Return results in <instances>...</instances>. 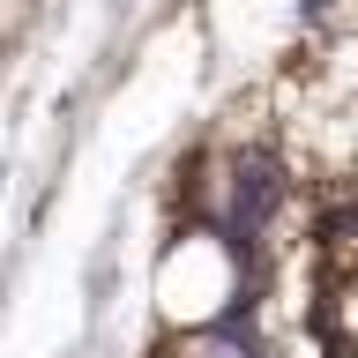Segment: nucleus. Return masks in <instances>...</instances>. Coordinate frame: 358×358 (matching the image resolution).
I'll list each match as a JSON object with an SVG mask.
<instances>
[{
    "instance_id": "obj_1",
    "label": "nucleus",
    "mask_w": 358,
    "mask_h": 358,
    "mask_svg": "<svg viewBox=\"0 0 358 358\" xmlns=\"http://www.w3.org/2000/svg\"><path fill=\"white\" fill-rule=\"evenodd\" d=\"M187 291H201V321H217L224 306H231V254H224L209 231H194L187 246H172L164 254V268H157V299H164V321H187Z\"/></svg>"
}]
</instances>
